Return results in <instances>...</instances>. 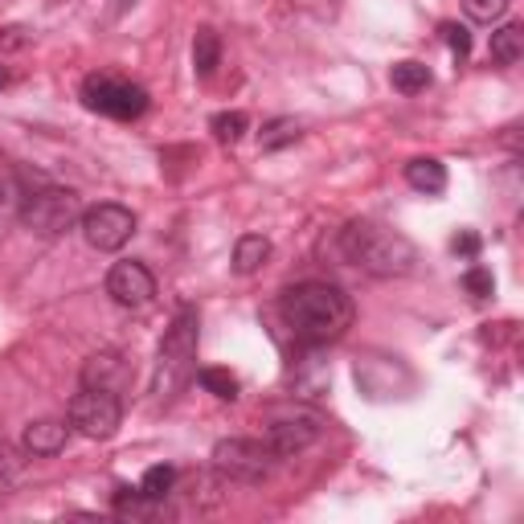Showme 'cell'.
I'll use <instances>...</instances> for the list:
<instances>
[{
    "label": "cell",
    "instance_id": "ba28073f",
    "mask_svg": "<svg viewBox=\"0 0 524 524\" xmlns=\"http://www.w3.org/2000/svg\"><path fill=\"white\" fill-rule=\"evenodd\" d=\"M78 226H82V238L95 250H119V246H127L131 234H136V213H131L127 205L103 201V205L82 209Z\"/></svg>",
    "mask_w": 524,
    "mask_h": 524
},
{
    "label": "cell",
    "instance_id": "83f0119b",
    "mask_svg": "<svg viewBox=\"0 0 524 524\" xmlns=\"http://www.w3.org/2000/svg\"><path fill=\"white\" fill-rule=\"evenodd\" d=\"M5 82H9V70H5V66H0V86H5Z\"/></svg>",
    "mask_w": 524,
    "mask_h": 524
},
{
    "label": "cell",
    "instance_id": "9c48e42d",
    "mask_svg": "<svg viewBox=\"0 0 524 524\" xmlns=\"http://www.w3.org/2000/svg\"><path fill=\"white\" fill-rule=\"evenodd\" d=\"M107 295L119 303V308H144V303H152V295H156V279L144 262L123 258L107 275Z\"/></svg>",
    "mask_w": 524,
    "mask_h": 524
},
{
    "label": "cell",
    "instance_id": "4316f807",
    "mask_svg": "<svg viewBox=\"0 0 524 524\" xmlns=\"http://www.w3.org/2000/svg\"><path fill=\"white\" fill-rule=\"evenodd\" d=\"M451 250H455V254H463V258H475V254H479V234H471V230H463V234H455V242H451Z\"/></svg>",
    "mask_w": 524,
    "mask_h": 524
},
{
    "label": "cell",
    "instance_id": "603a6c76",
    "mask_svg": "<svg viewBox=\"0 0 524 524\" xmlns=\"http://www.w3.org/2000/svg\"><path fill=\"white\" fill-rule=\"evenodd\" d=\"M463 13L471 21H479V25H492V21H500L508 13V0H463Z\"/></svg>",
    "mask_w": 524,
    "mask_h": 524
},
{
    "label": "cell",
    "instance_id": "d4e9b609",
    "mask_svg": "<svg viewBox=\"0 0 524 524\" xmlns=\"http://www.w3.org/2000/svg\"><path fill=\"white\" fill-rule=\"evenodd\" d=\"M439 33H443V41L451 46V54H455L459 62L471 54V33H467V25H459V21H447Z\"/></svg>",
    "mask_w": 524,
    "mask_h": 524
},
{
    "label": "cell",
    "instance_id": "484cf974",
    "mask_svg": "<svg viewBox=\"0 0 524 524\" xmlns=\"http://www.w3.org/2000/svg\"><path fill=\"white\" fill-rule=\"evenodd\" d=\"M17 475H21V459H17V451H13L9 443H0V488L13 484Z\"/></svg>",
    "mask_w": 524,
    "mask_h": 524
},
{
    "label": "cell",
    "instance_id": "5b68a950",
    "mask_svg": "<svg viewBox=\"0 0 524 524\" xmlns=\"http://www.w3.org/2000/svg\"><path fill=\"white\" fill-rule=\"evenodd\" d=\"M78 217H82V205H78V193L70 189H41L21 201V222L41 238L66 234Z\"/></svg>",
    "mask_w": 524,
    "mask_h": 524
},
{
    "label": "cell",
    "instance_id": "9a60e30c",
    "mask_svg": "<svg viewBox=\"0 0 524 524\" xmlns=\"http://www.w3.org/2000/svg\"><path fill=\"white\" fill-rule=\"evenodd\" d=\"M524 58V25H504L492 33V62L496 66H516Z\"/></svg>",
    "mask_w": 524,
    "mask_h": 524
},
{
    "label": "cell",
    "instance_id": "ffe728a7",
    "mask_svg": "<svg viewBox=\"0 0 524 524\" xmlns=\"http://www.w3.org/2000/svg\"><path fill=\"white\" fill-rule=\"evenodd\" d=\"M172 484H177V467L156 463V467H148V471H144V479H140V492H144V496H152V500H164V496L172 492Z\"/></svg>",
    "mask_w": 524,
    "mask_h": 524
},
{
    "label": "cell",
    "instance_id": "2e32d148",
    "mask_svg": "<svg viewBox=\"0 0 524 524\" xmlns=\"http://www.w3.org/2000/svg\"><path fill=\"white\" fill-rule=\"evenodd\" d=\"M217 66H222V37H217L213 29H197V37H193V70H197V78H209Z\"/></svg>",
    "mask_w": 524,
    "mask_h": 524
},
{
    "label": "cell",
    "instance_id": "7402d4cb",
    "mask_svg": "<svg viewBox=\"0 0 524 524\" xmlns=\"http://www.w3.org/2000/svg\"><path fill=\"white\" fill-rule=\"evenodd\" d=\"M152 504H160V500L144 496L140 488H136V492L119 488V496H115V512H119V516H152Z\"/></svg>",
    "mask_w": 524,
    "mask_h": 524
},
{
    "label": "cell",
    "instance_id": "5bb4252c",
    "mask_svg": "<svg viewBox=\"0 0 524 524\" xmlns=\"http://www.w3.org/2000/svg\"><path fill=\"white\" fill-rule=\"evenodd\" d=\"M267 258H271V242L262 238V234H246L234 246V271L238 275H254V271L267 267Z\"/></svg>",
    "mask_w": 524,
    "mask_h": 524
},
{
    "label": "cell",
    "instance_id": "8992f818",
    "mask_svg": "<svg viewBox=\"0 0 524 524\" xmlns=\"http://www.w3.org/2000/svg\"><path fill=\"white\" fill-rule=\"evenodd\" d=\"M275 463V451L258 439H226L213 447V467L230 479H242V484H262L275 471Z\"/></svg>",
    "mask_w": 524,
    "mask_h": 524
},
{
    "label": "cell",
    "instance_id": "277c9868",
    "mask_svg": "<svg viewBox=\"0 0 524 524\" xmlns=\"http://www.w3.org/2000/svg\"><path fill=\"white\" fill-rule=\"evenodd\" d=\"M82 103L107 119H140L148 111V91L115 74H91L82 82Z\"/></svg>",
    "mask_w": 524,
    "mask_h": 524
},
{
    "label": "cell",
    "instance_id": "e0dca14e",
    "mask_svg": "<svg viewBox=\"0 0 524 524\" xmlns=\"http://www.w3.org/2000/svg\"><path fill=\"white\" fill-rule=\"evenodd\" d=\"M389 82H393V91L418 95V91H426V86L434 82V74H430V66H422V62H398V66L389 70Z\"/></svg>",
    "mask_w": 524,
    "mask_h": 524
},
{
    "label": "cell",
    "instance_id": "44dd1931",
    "mask_svg": "<svg viewBox=\"0 0 524 524\" xmlns=\"http://www.w3.org/2000/svg\"><path fill=\"white\" fill-rule=\"evenodd\" d=\"M197 381L213 393V398H222V402H234V398H238V377L226 373V369H201Z\"/></svg>",
    "mask_w": 524,
    "mask_h": 524
},
{
    "label": "cell",
    "instance_id": "6da1fadb",
    "mask_svg": "<svg viewBox=\"0 0 524 524\" xmlns=\"http://www.w3.org/2000/svg\"><path fill=\"white\" fill-rule=\"evenodd\" d=\"M279 316L283 324L291 328L295 340L303 344H332L340 340L348 328H353V299H348L336 283H320V279H308V283H295L279 295Z\"/></svg>",
    "mask_w": 524,
    "mask_h": 524
},
{
    "label": "cell",
    "instance_id": "52a82bcc",
    "mask_svg": "<svg viewBox=\"0 0 524 524\" xmlns=\"http://www.w3.org/2000/svg\"><path fill=\"white\" fill-rule=\"evenodd\" d=\"M123 422V406L111 389H91L82 385V393L70 402V426L86 439H111Z\"/></svg>",
    "mask_w": 524,
    "mask_h": 524
},
{
    "label": "cell",
    "instance_id": "4fadbf2b",
    "mask_svg": "<svg viewBox=\"0 0 524 524\" xmlns=\"http://www.w3.org/2000/svg\"><path fill=\"white\" fill-rule=\"evenodd\" d=\"M406 181H410V189H418L426 197H439L447 189V164L434 156H418L406 164Z\"/></svg>",
    "mask_w": 524,
    "mask_h": 524
},
{
    "label": "cell",
    "instance_id": "d6986e66",
    "mask_svg": "<svg viewBox=\"0 0 524 524\" xmlns=\"http://www.w3.org/2000/svg\"><path fill=\"white\" fill-rule=\"evenodd\" d=\"M209 127H213V136L222 140V144H238V140L246 136L250 119H246V111H222V115L209 119Z\"/></svg>",
    "mask_w": 524,
    "mask_h": 524
},
{
    "label": "cell",
    "instance_id": "ac0fdd59",
    "mask_svg": "<svg viewBox=\"0 0 524 524\" xmlns=\"http://www.w3.org/2000/svg\"><path fill=\"white\" fill-rule=\"evenodd\" d=\"M299 136H303V131H299L295 119H271L267 127H262V152H279V148L295 144Z\"/></svg>",
    "mask_w": 524,
    "mask_h": 524
},
{
    "label": "cell",
    "instance_id": "7a4b0ae2",
    "mask_svg": "<svg viewBox=\"0 0 524 524\" xmlns=\"http://www.w3.org/2000/svg\"><path fill=\"white\" fill-rule=\"evenodd\" d=\"M340 250L348 262H357L361 271L369 275H410L414 262H418V250L406 234L389 230L381 222H369V217H357V222H348L340 230Z\"/></svg>",
    "mask_w": 524,
    "mask_h": 524
},
{
    "label": "cell",
    "instance_id": "cb8c5ba5",
    "mask_svg": "<svg viewBox=\"0 0 524 524\" xmlns=\"http://www.w3.org/2000/svg\"><path fill=\"white\" fill-rule=\"evenodd\" d=\"M463 291H467L471 299H488V295H496V279H492V271H488V267H467V271H463Z\"/></svg>",
    "mask_w": 524,
    "mask_h": 524
},
{
    "label": "cell",
    "instance_id": "8fae6325",
    "mask_svg": "<svg viewBox=\"0 0 524 524\" xmlns=\"http://www.w3.org/2000/svg\"><path fill=\"white\" fill-rule=\"evenodd\" d=\"M66 439H70V426L66 422H54V418H41V422H29L25 426V434H21V447L29 451V455H58L62 447H66Z\"/></svg>",
    "mask_w": 524,
    "mask_h": 524
},
{
    "label": "cell",
    "instance_id": "3957f363",
    "mask_svg": "<svg viewBox=\"0 0 524 524\" xmlns=\"http://www.w3.org/2000/svg\"><path fill=\"white\" fill-rule=\"evenodd\" d=\"M193 357H197V312L193 308H181L177 320H172L164 344H160V393H177L189 373H193Z\"/></svg>",
    "mask_w": 524,
    "mask_h": 524
},
{
    "label": "cell",
    "instance_id": "7c38bea8",
    "mask_svg": "<svg viewBox=\"0 0 524 524\" xmlns=\"http://www.w3.org/2000/svg\"><path fill=\"white\" fill-rule=\"evenodd\" d=\"M127 381V361L119 353H95L91 361L82 365V385L91 389H111L119 393V385Z\"/></svg>",
    "mask_w": 524,
    "mask_h": 524
},
{
    "label": "cell",
    "instance_id": "30bf717a",
    "mask_svg": "<svg viewBox=\"0 0 524 524\" xmlns=\"http://www.w3.org/2000/svg\"><path fill=\"white\" fill-rule=\"evenodd\" d=\"M320 418L316 414H287V418H275L271 426H267V443L271 451H275V459H291V455H299V451H308L316 439H320Z\"/></svg>",
    "mask_w": 524,
    "mask_h": 524
}]
</instances>
